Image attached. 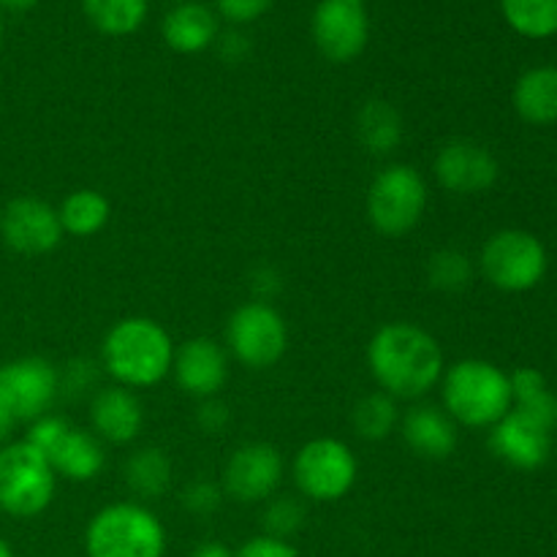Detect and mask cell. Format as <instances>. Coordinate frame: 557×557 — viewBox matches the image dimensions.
Instances as JSON below:
<instances>
[{
  "label": "cell",
  "instance_id": "e0dca14e",
  "mask_svg": "<svg viewBox=\"0 0 557 557\" xmlns=\"http://www.w3.org/2000/svg\"><path fill=\"white\" fill-rule=\"evenodd\" d=\"M172 373L185 395L210 400V397H218V392L226 386V351L215 341H210V337H190L183 346L174 348Z\"/></svg>",
  "mask_w": 557,
  "mask_h": 557
},
{
  "label": "cell",
  "instance_id": "d6a6232c",
  "mask_svg": "<svg viewBox=\"0 0 557 557\" xmlns=\"http://www.w3.org/2000/svg\"><path fill=\"white\" fill-rule=\"evenodd\" d=\"M215 3L223 20H228L232 25H245V22L264 16L275 0H215Z\"/></svg>",
  "mask_w": 557,
  "mask_h": 557
},
{
  "label": "cell",
  "instance_id": "4dcf8cb0",
  "mask_svg": "<svg viewBox=\"0 0 557 557\" xmlns=\"http://www.w3.org/2000/svg\"><path fill=\"white\" fill-rule=\"evenodd\" d=\"M509 386H511V400H515V406L533 400V397L544 395V392L549 389L547 375L536 368H517L515 373L509 375Z\"/></svg>",
  "mask_w": 557,
  "mask_h": 557
},
{
  "label": "cell",
  "instance_id": "603a6c76",
  "mask_svg": "<svg viewBox=\"0 0 557 557\" xmlns=\"http://www.w3.org/2000/svg\"><path fill=\"white\" fill-rule=\"evenodd\" d=\"M125 484L145 500H158L172 487V460L158 446H145L128 457L123 468Z\"/></svg>",
  "mask_w": 557,
  "mask_h": 557
},
{
  "label": "cell",
  "instance_id": "9a60e30c",
  "mask_svg": "<svg viewBox=\"0 0 557 557\" xmlns=\"http://www.w3.org/2000/svg\"><path fill=\"white\" fill-rule=\"evenodd\" d=\"M498 158L473 139H451L435 156V177L457 196H476L498 183Z\"/></svg>",
  "mask_w": 557,
  "mask_h": 557
},
{
  "label": "cell",
  "instance_id": "f546056e",
  "mask_svg": "<svg viewBox=\"0 0 557 557\" xmlns=\"http://www.w3.org/2000/svg\"><path fill=\"white\" fill-rule=\"evenodd\" d=\"M223 487L210 479H196L183 490V509L196 517H207L221 509Z\"/></svg>",
  "mask_w": 557,
  "mask_h": 557
},
{
  "label": "cell",
  "instance_id": "74e56055",
  "mask_svg": "<svg viewBox=\"0 0 557 557\" xmlns=\"http://www.w3.org/2000/svg\"><path fill=\"white\" fill-rule=\"evenodd\" d=\"M190 557H234V553L223 542H201Z\"/></svg>",
  "mask_w": 557,
  "mask_h": 557
},
{
  "label": "cell",
  "instance_id": "52a82bcc",
  "mask_svg": "<svg viewBox=\"0 0 557 557\" xmlns=\"http://www.w3.org/2000/svg\"><path fill=\"white\" fill-rule=\"evenodd\" d=\"M547 248L525 228H504L484 243L479 267L495 288L509 294L531 292L547 275Z\"/></svg>",
  "mask_w": 557,
  "mask_h": 557
},
{
  "label": "cell",
  "instance_id": "5bb4252c",
  "mask_svg": "<svg viewBox=\"0 0 557 557\" xmlns=\"http://www.w3.org/2000/svg\"><path fill=\"white\" fill-rule=\"evenodd\" d=\"M283 482V457L272 444H243L228 455L223 468V495L239 504L272 498Z\"/></svg>",
  "mask_w": 557,
  "mask_h": 557
},
{
  "label": "cell",
  "instance_id": "f35d334b",
  "mask_svg": "<svg viewBox=\"0 0 557 557\" xmlns=\"http://www.w3.org/2000/svg\"><path fill=\"white\" fill-rule=\"evenodd\" d=\"M11 428H14V419H11V413L5 411V406L0 403V444H3L5 438H9Z\"/></svg>",
  "mask_w": 557,
  "mask_h": 557
},
{
  "label": "cell",
  "instance_id": "3957f363",
  "mask_svg": "<svg viewBox=\"0 0 557 557\" xmlns=\"http://www.w3.org/2000/svg\"><path fill=\"white\" fill-rule=\"evenodd\" d=\"M444 411L455 424L493 428L511 411L509 375L487 359H460L441 379Z\"/></svg>",
  "mask_w": 557,
  "mask_h": 557
},
{
  "label": "cell",
  "instance_id": "7a4b0ae2",
  "mask_svg": "<svg viewBox=\"0 0 557 557\" xmlns=\"http://www.w3.org/2000/svg\"><path fill=\"white\" fill-rule=\"evenodd\" d=\"M174 343L158 321L131 315L107 332L101 362L125 389H147L161 384L172 370Z\"/></svg>",
  "mask_w": 557,
  "mask_h": 557
},
{
  "label": "cell",
  "instance_id": "cb8c5ba5",
  "mask_svg": "<svg viewBox=\"0 0 557 557\" xmlns=\"http://www.w3.org/2000/svg\"><path fill=\"white\" fill-rule=\"evenodd\" d=\"M58 215L63 234H71V237H96L109 223L112 207H109V199L103 194L92 188H82L65 196Z\"/></svg>",
  "mask_w": 557,
  "mask_h": 557
},
{
  "label": "cell",
  "instance_id": "b9f144b4",
  "mask_svg": "<svg viewBox=\"0 0 557 557\" xmlns=\"http://www.w3.org/2000/svg\"><path fill=\"white\" fill-rule=\"evenodd\" d=\"M0 44H3V20H0Z\"/></svg>",
  "mask_w": 557,
  "mask_h": 557
},
{
  "label": "cell",
  "instance_id": "f1b7e54d",
  "mask_svg": "<svg viewBox=\"0 0 557 557\" xmlns=\"http://www.w3.org/2000/svg\"><path fill=\"white\" fill-rule=\"evenodd\" d=\"M305 525V506L292 495H277L270 498L264 509V531L267 536L288 539Z\"/></svg>",
  "mask_w": 557,
  "mask_h": 557
},
{
  "label": "cell",
  "instance_id": "7402d4cb",
  "mask_svg": "<svg viewBox=\"0 0 557 557\" xmlns=\"http://www.w3.org/2000/svg\"><path fill=\"white\" fill-rule=\"evenodd\" d=\"M357 136L359 145L373 156H389L400 147L403 141V117L389 101H373L364 103L357 114Z\"/></svg>",
  "mask_w": 557,
  "mask_h": 557
},
{
  "label": "cell",
  "instance_id": "2e32d148",
  "mask_svg": "<svg viewBox=\"0 0 557 557\" xmlns=\"http://www.w3.org/2000/svg\"><path fill=\"white\" fill-rule=\"evenodd\" d=\"M490 451L517 471H536L549 460L553 430L511 408L498 424L490 428Z\"/></svg>",
  "mask_w": 557,
  "mask_h": 557
},
{
  "label": "cell",
  "instance_id": "484cf974",
  "mask_svg": "<svg viewBox=\"0 0 557 557\" xmlns=\"http://www.w3.org/2000/svg\"><path fill=\"white\" fill-rule=\"evenodd\" d=\"M511 30L525 38H549L557 33V0H500Z\"/></svg>",
  "mask_w": 557,
  "mask_h": 557
},
{
  "label": "cell",
  "instance_id": "d6986e66",
  "mask_svg": "<svg viewBox=\"0 0 557 557\" xmlns=\"http://www.w3.org/2000/svg\"><path fill=\"white\" fill-rule=\"evenodd\" d=\"M400 430L408 449L424 460H446L457 449V424L444 408L413 406L400 419Z\"/></svg>",
  "mask_w": 557,
  "mask_h": 557
},
{
  "label": "cell",
  "instance_id": "60d3db41",
  "mask_svg": "<svg viewBox=\"0 0 557 557\" xmlns=\"http://www.w3.org/2000/svg\"><path fill=\"white\" fill-rule=\"evenodd\" d=\"M0 557H14V553H11V547L3 542V539H0Z\"/></svg>",
  "mask_w": 557,
  "mask_h": 557
},
{
  "label": "cell",
  "instance_id": "d590c367",
  "mask_svg": "<svg viewBox=\"0 0 557 557\" xmlns=\"http://www.w3.org/2000/svg\"><path fill=\"white\" fill-rule=\"evenodd\" d=\"M215 41H218V52H221V58L226 60V63H239V60L250 52L248 38H245L239 30L223 33V36H218Z\"/></svg>",
  "mask_w": 557,
  "mask_h": 557
},
{
  "label": "cell",
  "instance_id": "8fae6325",
  "mask_svg": "<svg viewBox=\"0 0 557 557\" xmlns=\"http://www.w3.org/2000/svg\"><path fill=\"white\" fill-rule=\"evenodd\" d=\"M60 395V373L49 359L22 357L0 364V403L14 422L47 417Z\"/></svg>",
  "mask_w": 557,
  "mask_h": 557
},
{
  "label": "cell",
  "instance_id": "277c9868",
  "mask_svg": "<svg viewBox=\"0 0 557 557\" xmlns=\"http://www.w3.org/2000/svg\"><path fill=\"white\" fill-rule=\"evenodd\" d=\"M87 557H163L166 531L141 504H112L85 531Z\"/></svg>",
  "mask_w": 557,
  "mask_h": 557
},
{
  "label": "cell",
  "instance_id": "30bf717a",
  "mask_svg": "<svg viewBox=\"0 0 557 557\" xmlns=\"http://www.w3.org/2000/svg\"><path fill=\"white\" fill-rule=\"evenodd\" d=\"M292 471L305 498L335 504L351 493L359 468L357 457L343 441L315 438L297 451Z\"/></svg>",
  "mask_w": 557,
  "mask_h": 557
},
{
  "label": "cell",
  "instance_id": "7bdbcfd3",
  "mask_svg": "<svg viewBox=\"0 0 557 557\" xmlns=\"http://www.w3.org/2000/svg\"><path fill=\"white\" fill-rule=\"evenodd\" d=\"M172 3H183V0H172Z\"/></svg>",
  "mask_w": 557,
  "mask_h": 557
},
{
  "label": "cell",
  "instance_id": "ac0fdd59",
  "mask_svg": "<svg viewBox=\"0 0 557 557\" xmlns=\"http://www.w3.org/2000/svg\"><path fill=\"white\" fill-rule=\"evenodd\" d=\"M92 433L109 444H131L145 428V408L125 386H103L90 403Z\"/></svg>",
  "mask_w": 557,
  "mask_h": 557
},
{
  "label": "cell",
  "instance_id": "836d02e7",
  "mask_svg": "<svg viewBox=\"0 0 557 557\" xmlns=\"http://www.w3.org/2000/svg\"><path fill=\"white\" fill-rule=\"evenodd\" d=\"M234 557H299V555L286 539H275L264 533V536L248 539V542L234 553Z\"/></svg>",
  "mask_w": 557,
  "mask_h": 557
},
{
  "label": "cell",
  "instance_id": "ba28073f",
  "mask_svg": "<svg viewBox=\"0 0 557 557\" xmlns=\"http://www.w3.org/2000/svg\"><path fill=\"white\" fill-rule=\"evenodd\" d=\"M27 444L52 466L54 476L69 482H92L103 471V446L87 430L74 428L60 417H41L30 424Z\"/></svg>",
  "mask_w": 557,
  "mask_h": 557
},
{
  "label": "cell",
  "instance_id": "4fadbf2b",
  "mask_svg": "<svg viewBox=\"0 0 557 557\" xmlns=\"http://www.w3.org/2000/svg\"><path fill=\"white\" fill-rule=\"evenodd\" d=\"M0 237L14 253L47 256L63 239L60 215L36 196H16L0 212Z\"/></svg>",
  "mask_w": 557,
  "mask_h": 557
},
{
  "label": "cell",
  "instance_id": "7c38bea8",
  "mask_svg": "<svg viewBox=\"0 0 557 557\" xmlns=\"http://www.w3.org/2000/svg\"><path fill=\"white\" fill-rule=\"evenodd\" d=\"M310 27L315 47L330 63H351L368 47V0H321Z\"/></svg>",
  "mask_w": 557,
  "mask_h": 557
},
{
  "label": "cell",
  "instance_id": "ffe728a7",
  "mask_svg": "<svg viewBox=\"0 0 557 557\" xmlns=\"http://www.w3.org/2000/svg\"><path fill=\"white\" fill-rule=\"evenodd\" d=\"M163 41L180 54H199L218 38V16L199 0H183L163 16Z\"/></svg>",
  "mask_w": 557,
  "mask_h": 557
},
{
  "label": "cell",
  "instance_id": "e575fe53",
  "mask_svg": "<svg viewBox=\"0 0 557 557\" xmlns=\"http://www.w3.org/2000/svg\"><path fill=\"white\" fill-rule=\"evenodd\" d=\"M196 422H199V428L207 435H218L228 428L232 413H228L226 403H221L218 397H210V400H201L199 411H196Z\"/></svg>",
  "mask_w": 557,
  "mask_h": 557
},
{
  "label": "cell",
  "instance_id": "5b68a950",
  "mask_svg": "<svg viewBox=\"0 0 557 557\" xmlns=\"http://www.w3.org/2000/svg\"><path fill=\"white\" fill-rule=\"evenodd\" d=\"M364 205L375 232L384 237H406L428 210V183L408 163H392L375 174Z\"/></svg>",
  "mask_w": 557,
  "mask_h": 557
},
{
  "label": "cell",
  "instance_id": "d4e9b609",
  "mask_svg": "<svg viewBox=\"0 0 557 557\" xmlns=\"http://www.w3.org/2000/svg\"><path fill=\"white\" fill-rule=\"evenodd\" d=\"M87 20L103 36H131L147 16V0H82Z\"/></svg>",
  "mask_w": 557,
  "mask_h": 557
},
{
  "label": "cell",
  "instance_id": "ab89813d",
  "mask_svg": "<svg viewBox=\"0 0 557 557\" xmlns=\"http://www.w3.org/2000/svg\"><path fill=\"white\" fill-rule=\"evenodd\" d=\"M36 3L38 0H0V5L9 11H27V9H33Z\"/></svg>",
  "mask_w": 557,
  "mask_h": 557
},
{
  "label": "cell",
  "instance_id": "1f68e13d",
  "mask_svg": "<svg viewBox=\"0 0 557 557\" xmlns=\"http://www.w3.org/2000/svg\"><path fill=\"white\" fill-rule=\"evenodd\" d=\"M98 379V368L90 359H71L65 364V370L60 373V389H65L69 395H85Z\"/></svg>",
  "mask_w": 557,
  "mask_h": 557
},
{
  "label": "cell",
  "instance_id": "83f0119b",
  "mask_svg": "<svg viewBox=\"0 0 557 557\" xmlns=\"http://www.w3.org/2000/svg\"><path fill=\"white\" fill-rule=\"evenodd\" d=\"M473 264L468 253L457 248H441L428 261V281L438 292H462L471 283Z\"/></svg>",
  "mask_w": 557,
  "mask_h": 557
},
{
  "label": "cell",
  "instance_id": "8992f818",
  "mask_svg": "<svg viewBox=\"0 0 557 557\" xmlns=\"http://www.w3.org/2000/svg\"><path fill=\"white\" fill-rule=\"evenodd\" d=\"M58 476L27 441L0 446V511L30 520L52 504Z\"/></svg>",
  "mask_w": 557,
  "mask_h": 557
},
{
  "label": "cell",
  "instance_id": "44dd1931",
  "mask_svg": "<svg viewBox=\"0 0 557 557\" xmlns=\"http://www.w3.org/2000/svg\"><path fill=\"white\" fill-rule=\"evenodd\" d=\"M517 114L531 125L557 123V65H536L515 85Z\"/></svg>",
  "mask_w": 557,
  "mask_h": 557
},
{
  "label": "cell",
  "instance_id": "9c48e42d",
  "mask_svg": "<svg viewBox=\"0 0 557 557\" xmlns=\"http://www.w3.org/2000/svg\"><path fill=\"white\" fill-rule=\"evenodd\" d=\"M226 346L237 362L250 370H267L283 359L288 330L283 315L270 302H245L228 315Z\"/></svg>",
  "mask_w": 557,
  "mask_h": 557
},
{
  "label": "cell",
  "instance_id": "4316f807",
  "mask_svg": "<svg viewBox=\"0 0 557 557\" xmlns=\"http://www.w3.org/2000/svg\"><path fill=\"white\" fill-rule=\"evenodd\" d=\"M400 424V411H397V400L386 392H373L364 395L362 400L354 406V430L359 438L364 441H384L386 435L395 433Z\"/></svg>",
  "mask_w": 557,
  "mask_h": 557
},
{
  "label": "cell",
  "instance_id": "8d00e7d4",
  "mask_svg": "<svg viewBox=\"0 0 557 557\" xmlns=\"http://www.w3.org/2000/svg\"><path fill=\"white\" fill-rule=\"evenodd\" d=\"M253 292L259 297V302H270V297H275L281 292V275L270 267H261L253 275Z\"/></svg>",
  "mask_w": 557,
  "mask_h": 557
},
{
  "label": "cell",
  "instance_id": "6da1fadb",
  "mask_svg": "<svg viewBox=\"0 0 557 557\" xmlns=\"http://www.w3.org/2000/svg\"><path fill=\"white\" fill-rule=\"evenodd\" d=\"M368 364L381 392L419 400L444 379V351L428 330L406 321L381 326L368 346Z\"/></svg>",
  "mask_w": 557,
  "mask_h": 557
}]
</instances>
